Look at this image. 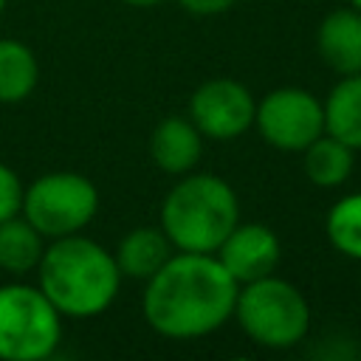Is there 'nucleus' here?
Listing matches in <instances>:
<instances>
[{"label": "nucleus", "mask_w": 361, "mask_h": 361, "mask_svg": "<svg viewBox=\"0 0 361 361\" xmlns=\"http://www.w3.org/2000/svg\"><path fill=\"white\" fill-rule=\"evenodd\" d=\"M240 285L214 254L178 251L147 279L141 299L147 324L166 338H200L234 316Z\"/></svg>", "instance_id": "f257e3e1"}, {"label": "nucleus", "mask_w": 361, "mask_h": 361, "mask_svg": "<svg viewBox=\"0 0 361 361\" xmlns=\"http://www.w3.org/2000/svg\"><path fill=\"white\" fill-rule=\"evenodd\" d=\"M37 285L62 316L90 319L107 310L118 293L121 271L110 251L79 234L56 237L37 265Z\"/></svg>", "instance_id": "f03ea898"}, {"label": "nucleus", "mask_w": 361, "mask_h": 361, "mask_svg": "<svg viewBox=\"0 0 361 361\" xmlns=\"http://www.w3.org/2000/svg\"><path fill=\"white\" fill-rule=\"evenodd\" d=\"M237 223V192L220 175H186L161 203V228L178 251L214 254Z\"/></svg>", "instance_id": "7ed1b4c3"}, {"label": "nucleus", "mask_w": 361, "mask_h": 361, "mask_svg": "<svg viewBox=\"0 0 361 361\" xmlns=\"http://www.w3.org/2000/svg\"><path fill=\"white\" fill-rule=\"evenodd\" d=\"M234 316L251 341L271 350H288L310 330V305L305 293L274 274L245 282L237 290Z\"/></svg>", "instance_id": "20e7f679"}, {"label": "nucleus", "mask_w": 361, "mask_h": 361, "mask_svg": "<svg viewBox=\"0 0 361 361\" xmlns=\"http://www.w3.org/2000/svg\"><path fill=\"white\" fill-rule=\"evenodd\" d=\"M62 338V313L39 285H0V358L42 361Z\"/></svg>", "instance_id": "39448f33"}, {"label": "nucleus", "mask_w": 361, "mask_h": 361, "mask_svg": "<svg viewBox=\"0 0 361 361\" xmlns=\"http://www.w3.org/2000/svg\"><path fill=\"white\" fill-rule=\"evenodd\" d=\"M20 212L42 237L79 234L99 212V189L79 172H48L23 189Z\"/></svg>", "instance_id": "423d86ee"}, {"label": "nucleus", "mask_w": 361, "mask_h": 361, "mask_svg": "<svg viewBox=\"0 0 361 361\" xmlns=\"http://www.w3.org/2000/svg\"><path fill=\"white\" fill-rule=\"evenodd\" d=\"M254 124L271 147L302 152L324 133V107L305 87H276L257 104Z\"/></svg>", "instance_id": "0eeeda50"}, {"label": "nucleus", "mask_w": 361, "mask_h": 361, "mask_svg": "<svg viewBox=\"0 0 361 361\" xmlns=\"http://www.w3.org/2000/svg\"><path fill=\"white\" fill-rule=\"evenodd\" d=\"M257 102L251 90L237 79H209L189 99V121L200 135L214 141H231L254 124Z\"/></svg>", "instance_id": "6e6552de"}, {"label": "nucleus", "mask_w": 361, "mask_h": 361, "mask_svg": "<svg viewBox=\"0 0 361 361\" xmlns=\"http://www.w3.org/2000/svg\"><path fill=\"white\" fill-rule=\"evenodd\" d=\"M214 257L231 274V279L237 285H245V282H254L259 276L274 274L279 265L282 248H279V237L268 226L237 223L226 234V240L220 243Z\"/></svg>", "instance_id": "1a4fd4ad"}, {"label": "nucleus", "mask_w": 361, "mask_h": 361, "mask_svg": "<svg viewBox=\"0 0 361 361\" xmlns=\"http://www.w3.org/2000/svg\"><path fill=\"white\" fill-rule=\"evenodd\" d=\"M319 56L341 76L361 73V11L336 8L330 11L316 31Z\"/></svg>", "instance_id": "9d476101"}, {"label": "nucleus", "mask_w": 361, "mask_h": 361, "mask_svg": "<svg viewBox=\"0 0 361 361\" xmlns=\"http://www.w3.org/2000/svg\"><path fill=\"white\" fill-rule=\"evenodd\" d=\"M203 152V135L200 130L180 116H169L158 121V127L149 135V155L158 169L166 175H186L195 169Z\"/></svg>", "instance_id": "9b49d317"}, {"label": "nucleus", "mask_w": 361, "mask_h": 361, "mask_svg": "<svg viewBox=\"0 0 361 361\" xmlns=\"http://www.w3.org/2000/svg\"><path fill=\"white\" fill-rule=\"evenodd\" d=\"M172 254V243L164 234V228H152V226H138L133 231H127L116 251L113 259L121 271V276L130 279H149Z\"/></svg>", "instance_id": "f8f14e48"}, {"label": "nucleus", "mask_w": 361, "mask_h": 361, "mask_svg": "<svg viewBox=\"0 0 361 361\" xmlns=\"http://www.w3.org/2000/svg\"><path fill=\"white\" fill-rule=\"evenodd\" d=\"M322 107L324 133L353 149H361V73L341 76V82L327 93Z\"/></svg>", "instance_id": "ddd939ff"}, {"label": "nucleus", "mask_w": 361, "mask_h": 361, "mask_svg": "<svg viewBox=\"0 0 361 361\" xmlns=\"http://www.w3.org/2000/svg\"><path fill=\"white\" fill-rule=\"evenodd\" d=\"M353 152L355 149L347 147L344 141L333 138L330 133H322L302 149V155H305L302 166H305L307 180L322 189L341 186L353 172Z\"/></svg>", "instance_id": "4468645a"}, {"label": "nucleus", "mask_w": 361, "mask_h": 361, "mask_svg": "<svg viewBox=\"0 0 361 361\" xmlns=\"http://www.w3.org/2000/svg\"><path fill=\"white\" fill-rule=\"evenodd\" d=\"M39 65L34 51L20 39H0V104H17L34 93Z\"/></svg>", "instance_id": "2eb2a0df"}, {"label": "nucleus", "mask_w": 361, "mask_h": 361, "mask_svg": "<svg viewBox=\"0 0 361 361\" xmlns=\"http://www.w3.org/2000/svg\"><path fill=\"white\" fill-rule=\"evenodd\" d=\"M45 251L42 234L20 214L0 220V268L8 274H28L39 265Z\"/></svg>", "instance_id": "dca6fc26"}, {"label": "nucleus", "mask_w": 361, "mask_h": 361, "mask_svg": "<svg viewBox=\"0 0 361 361\" xmlns=\"http://www.w3.org/2000/svg\"><path fill=\"white\" fill-rule=\"evenodd\" d=\"M327 240L350 259H361V192L344 195L327 212Z\"/></svg>", "instance_id": "f3484780"}, {"label": "nucleus", "mask_w": 361, "mask_h": 361, "mask_svg": "<svg viewBox=\"0 0 361 361\" xmlns=\"http://www.w3.org/2000/svg\"><path fill=\"white\" fill-rule=\"evenodd\" d=\"M20 206H23V183L17 172L0 161V220L20 214Z\"/></svg>", "instance_id": "a211bd4d"}, {"label": "nucleus", "mask_w": 361, "mask_h": 361, "mask_svg": "<svg viewBox=\"0 0 361 361\" xmlns=\"http://www.w3.org/2000/svg\"><path fill=\"white\" fill-rule=\"evenodd\" d=\"M189 14H200V17H209V14H223L228 11L237 0H178Z\"/></svg>", "instance_id": "6ab92c4d"}, {"label": "nucleus", "mask_w": 361, "mask_h": 361, "mask_svg": "<svg viewBox=\"0 0 361 361\" xmlns=\"http://www.w3.org/2000/svg\"><path fill=\"white\" fill-rule=\"evenodd\" d=\"M127 6H135V8H149V6H158L161 0H121Z\"/></svg>", "instance_id": "aec40b11"}, {"label": "nucleus", "mask_w": 361, "mask_h": 361, "mask_svg": "<svg viewBox=\"0 0 361 361\" xmlns=\"http://www.w3.org/2000/svg\"><path fill=\"white\" fill-rule=\"evenodd\" d=\"M350 6H353V8H358V11H361V0H350Z\"/></svg>", "instance_id": "412c9836"}, {"label": "nucleus", "mask_w": 361, "mask_h": 361, "mask_svg": "<svg viewBox=\"0 0 361 361\" xmlns=\"http://www.w3.org/2000/svg\"><path fill=\"white\" fill-rule=\"evenodd\" d=\"M3 8H6V0H0V14H3Z\"/></svg>", "instance_id": "4be33fe9"}]
</instances>
